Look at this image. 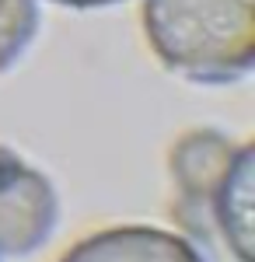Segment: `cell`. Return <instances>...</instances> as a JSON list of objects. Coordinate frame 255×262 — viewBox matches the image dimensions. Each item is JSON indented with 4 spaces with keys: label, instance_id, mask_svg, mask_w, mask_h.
Returning <instances> with one entry per match:
<instances>
[{
    "label": "cell",
    "instance_id": "obj_3",
    "mask_svg": "<svg viewBox=\"0 0 255 262\" xmlns=\"http://www.w3.org/2000/svg\"><path fill=\"white\" fill-rule=\"evenodd\" d=\"M241 143L227 140L217 129H193L175 143L172 150V179L178 185V217L203 231L210 224V203H214L220 182L227 179Z\"/></svg>",
    "mask_w": 255,
    "mask_h": 262
},
{
    "label": "cell",
    "instance_id": "obj_7",
    "mask_svg": "<svg viewBox=\"0 0 255 262\" xmlns=\"http://www.w3.org/2000/svg\"><path fill=\"white\" fill-rule=\"evenodd\" d=\"M56 4H67V7H105V4H116V0H56Z\"/></svg>",
    "mask_w": 255,
    "mask_h": 262
},
{
    "label": "cell",
    "instance_id": "obj_4",
    "mask_svg": "<svg viewBox=\"0 0 255 262\" xmlns=\"http://www.w3.org/2000/svg\"><path fill=\"white\" fill-rule=\"evenodd\" d=\"M63 262H203V255L172 231L126 224L84 238L63 255Z\"/></svg>",
    "mask_w": 255,
    "mask_h": 262
},
{
    "label": "cell",
    "instance_id": "obj_1",
    "mask_svg": "<svg viewBox=\"0 0 255 262\" xmlns=\"http://www.w3.org/2000/svg\"><path fill=\"white\" fill-rule=\"evenodd\" d=\"M143 25L161 63L193 81H235L255 63V0H143Z\"/></svg>",
    "mask_w": 255,
    "mask_h": 262
},
{
    "label": "cell",
    "instance_id": "obj_6",
    "mask_svg": "<svg viewBox=\"0 0 255 262\" xmlns=\"http://www.w3.org/2000/svg\"><path fill=\"white\" fill-rule=\"evenodd\" d=\"M39 28L35 0H0V70H7L28 49Z\"/></svg>",
    "mask_w": 255,
    "mask_h": 262
},
{
    "label": "cell",
    "instance_id": "obj_5",
    "mask_svg": "<svg viewBox=\"0 0 255 262\" xmlns=\"http://www.w3.org/2000/svg\"><path fill=\"white\" fill-rule=\"evenodd\" d=\"M210 221L224 231L227 248L238 255V262H252V147L241 143L227 179L220 182L214 203H210Z\"/></svg>",
    "mask_w": 255,
    "mask_h": 262
},
{
    "label": "cell",
    "instance_id": "obj_2",
    "mask_svg": "<svg viewBox=\"0 0 255 262\" xmlns=\"http://www.w3.org/2000/svg\"><path fill=\"white\" fill-rule=\"evenodd\" d=\"M59 200L49 179L0 147V255H28L53 234Z\"/></svg>",
    "mask_w": 255,
    "mask_h": 262
}]
</instances>
